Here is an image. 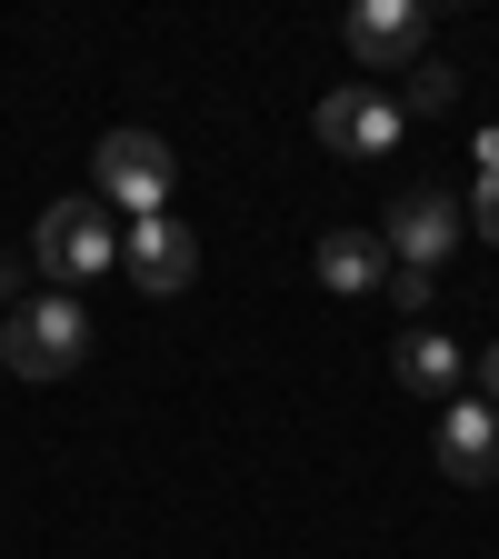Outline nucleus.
<instances>
[{"label":"nucleus","instance_id":"nucleus-1","mask_svg":"<svg viewBox=\"0 0 499 559\" xmlns=\"http://www.w3.org/2000/svg\"><path fill=\"white\" fill-rule=\"evenodd\" d=\"M81 360H91V310L70 290L21 300L11 320H0V370H11V380H70Z\"/></svg>","mask_w":499,"mask_h":559},{"label":"nucleus","instance_id":"nucleus-2","mask_svg":"<svg viewBox=\"0 0 499 559\" xmlns=\"http://www.w3.org/2000/svg\"><path fill=\"white\" fill-rule=\"evenodd\" d=\"M120 260V230H110V210L100 200H50L40 210V230H31V270H50L60 290H81V280H100Z\"/></svg>","mask_w":499,"mask_h":559},{"label":"nucleus","instance_id":"nucleus-3","mask_svg":"<svg viewBox=\"0 0 499 559\" xmlns=\"http://www.w3.org/2000/svg\"><path fill=\"white\" fill-rule=\"evenodd\" d=\"M91 180H100V200L130 210V221H151V210H170L180 160H170V140H161V130H110L100 151H91Z\"/></svg>","mask_w":499,"mask_h":559},{"label":"nucleus","instance_id":"nucleus-4","mask_svg":"<svg viewBox=\"0 0 499 559\" xmlns=\"http://www.w3.org/2000/svg\"><path fill=\"white\" fill-rule=\"evenodd\" d=\"M460 240H470V221H460V200H450L440 180H409V190L390 200V230H380L390 270H440Z\"/></svg>","mask_w":499,"mask_h":559},{"label":"nucleus","instance_id":"nucleus-5","mask_svg":"<svg viewBox=\"0 0 499 559\" xmlns=\"http://www.w3.org/2000/svg\"><path fill=\"white\" fill-rule=\"evenodd\" d=\"M340 40H349L360 70H419L430 60V11H419V0H360V11L340 21Z\"/></svg>","mask_w":499,"mask_h":559},{"label":"nucleus","instance_id":"nucleus-6","mask_svg":"<svg viewBox=\"0 0 499 559\" xmlns=\"http://www.w3.org/2000/svg\"><path fill=\"white\" fill-rule=\"evenodd\" d=\"M320 151H340V160H390V151H400V100L370 91V81L330 91V100H320Z\"/></svg>","mask_w":499,"mask_h":559},{"label":"nucleus","instance_id":"nucleus-7","mask_svg":"<svg viewBox=\"0 0 499 559\" xmlns=\"http://www.w3.org/2000/svg\"><path fill=\"white\" fill-rule=\"evenodd\" d=\"M120 270H130L151 300H170V290H190V280H200V240L170 221V210H151V221L120 230Z\"/></svg>","mask_w":499,"mask_h":559},{"label":"nucleus","instance_id":"nucleus-8","mask_svg":"<svg viewBox=\"0 0 499 559\" xmlns=\"http://www.w3.org/2000/svg\"><path fill=\"white\" fill-rule=\"evenodd\" d=\"M430 460H440V479L489 489V479H499V409H489V400H450L440 430H430Z\"/></svg>","mask_w":499,"mask_h":559},{"label":"nucleus","instance_id":"nucleus-9","mask_svg":"<svg viewBox=\"0 0 499 559\" xmlns=\"http://www.w3.org/2000/svg\"><path fill=\"white\" fill-rule=\"evenodd\" d=\"M320 290H330V300L390 290V250H380L370 230H320Z\"/></svg>","mask_w":499,"mask_h":559},{"label":"nucleus","instance_id":"nucleus-10","mask_svg":"<svg viewBox=\"0 0 499 559\" xmlns=\"http://www.w3.org/2000/svg\"><path fill=\"white\" fill-rule=\"evenodd\" d=\"M390 370H400V390L409 400H460V380H470V360H460V340H440V330H409L400 349H390Z\"/></svg>","mask_w":499,"mask_h":559},{"label":"nucleus","instance_id":"nucleus-11","mask_svg":"<svg viewBox=\"0 0 499 559\" xmlns=\"http://www.w3.org/2000/svg\"><path fill=\"white\" fill-rule=\"evenodd\" d=\"M400 81H409V91H400V120H440V110L460 100V70H450V60H419V70H400Z\"/></svg>","mask_w":499,"mask_h":559},{"label":"nucleus","instance_id":"nucleus-12","mask_svg":"<svg viewBox=\"0 0 499 559\" xmlns=\"http://www.w3.org/2000/svg\"><path fill=\"white\" fill-rule=\"evenodd\" d=\"M460 221H470L479 240H499V130H479V190H470Z\"/></svg>","mask_w":499,"mask_h":559},{"label":"nucleus","instance_id":"nucleus-13","mask_svg":"<svg viewBox=\"0 0 499 559\" xmlns=\"http://www.w3.org/2000/svg\"><path fill=\"white\" fill-rule=\"evenodd\" d=\"M390 300H400V320H419L440 300V270H390Z\"/></svg>","mask_w":499,"mask_h":559},{"label":"nucleus","instance_id":"nucleus-14","mask_svg":"<svg viewBox=\"0 0 499 559\" xmlns=\"http://www.w3.org/2000/svg\"><path fill=\"white\" fill-rule=\"evenodd\" d=\"M21 280H31V260H11V250H0V320L21 310Z\"/></svg>","mask_w":499,"mask_h":559},{"label":"nucleus","instance_id":"nucleus-15","mask_svg":"<svg viewBox=\"0 0 499 559\" xmlns=\"http://www.w3.org/2000/svg\"><path fill=\"white\" fill-rule=\"evenodd\" d=\"M479 390H489V409H499V340L479 349Z\"/></svg>","mask_w":499,"mask_h":559}]
</instances>
